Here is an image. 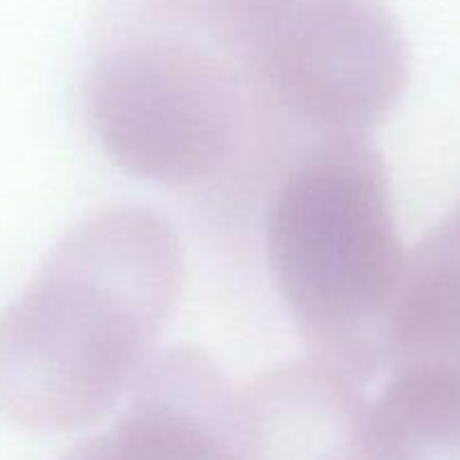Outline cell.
Wrapping results in <instances>:
<instances>
[{
    "instance_id": "cell-7",
    "label": "cell",
    "mask_w": 460,
    "mask_h": 460,
    "mask_svg": "<svg viewBox=\"0 0 460 460\" xmlns=\"http://www.w3.org/2000/svg\"><path fill=\"white\" fill-rule=\"evenodd\" d=\"M386 368L431 364L460 373V218L431 229L404 256L386 319Z\"/></svg>"
},
{
    "instance_id": "cell-2",
    "label": "cell",
    "mask_w": 460,
    "mask_h": 460,
    "mask_svg": "<svg viewBox=\"0 0 460 460\" xmlns=\"http://www.w3.org/2000/svg\"><path fill=\"white\" fill-rule=\"evenodd\" d=\"M265 252L313 355L359 385L386 368V319L407 250L368 133L319 135L296 157L270 202Z\"/></svg>"
},
{
    "instance_id": "cell-8",
    "label": "cell",
    "mask_w": 460,
    "mask_h": 460,
    "mask_svg": "<svg viewBox=\"0 0 460 460\" xmlns=\"http://www.w3.org/2000/svg\"><path fill=\"white\" fill-rule=\"evenodd\" d=\"M371 460H460V373L431 364L391 368L368 404Z\"/></svg>"
},
{
    "instance_id": "cell-9",
    "label": "cell",
    "mask_w": 460,
    "mask_h": 460,
    "mask_svg": "<svg viewBox=\"0 0 460 460\" xmlns=\"http://www.w3.org/2000/svg\"><path fill=\"white\" fill-rule=\"evenodd\" d=\"M456 216H458V218H460V209H458V211H456Z\"/></svg>"
},
{
    "instance_id": "cell-5",
    "label": "cell",
    "mask_w": 460,
    "mask_h": 460,
    "mask_svg": "<svg viewBox=\"0 0 460 460\" xmlns=\"http://www.w3.org/2000/svg\"><path fill=\"white\" fill-rule=\"evenodd\" d=\"M234 460H371L362 385L328 359L279 362L232 391Z\"/></svg>"
},
{
    "instance_id": "cell-4",
    "label": "cell",
    "mask_w": 460,
    "mask_h": 460,
    "mask_svg": "<svg viewBox=\"0 0 460 460\" xmlns=\"http://www.w3.org/2000/svg\"><path fill=\"white\" fill-rule=\"evenodd\" d=\"M245 72L193 39L153 36L94 63L85 108L103 153L164 187H207L241 155Z\"/></svg>"
},
{
    "instance_id": "cell-1",
    "label": "cell",
    "mask_w": 460,
    "mask_h": 460,
    "mask_svg": "<svg viewBox=\"0 0 460 460\" xmlns=\"http://www.w3.org/2000/svg\"><path fill=\"white\" fill-rule=\"evenodd\" d=\"M187 283L178 232L133 205L72 225L0 310V418L66 434L102 420L137 380Z\"/></svg>"
},
{
    "instance_id": "cell-6",
    "label": "cell",
    "mask_w": 460,
    "mask_h": 460,
    "mask_svg": "<svg viewBox=\"0 0 460 460\" xmlns=\"http://www.w3.org/2000/svg\"><path fill=\"white\" fill-rule=\"evenodd\" d=\"M232 391L205 350L178 346L151 355L130 386L128 409L63 460H234Z\"/></svg>"
},
{
    "instance_id": "cell-3",
    "label": "cell",
    "mask_w": 460,
    "mask_h": 460,
    "mask_svg": "<svg viewBox=\"0 0 460 460\" xmlns=\"http://www.w3.org/2000/svg\"><path fill=\"white\" fill-rule=\"evenodd\" d=\"M236 58L265 99L328 133H368L409 85L402 30L382 0H153Z\"/></svg>"
}]
</instances>
